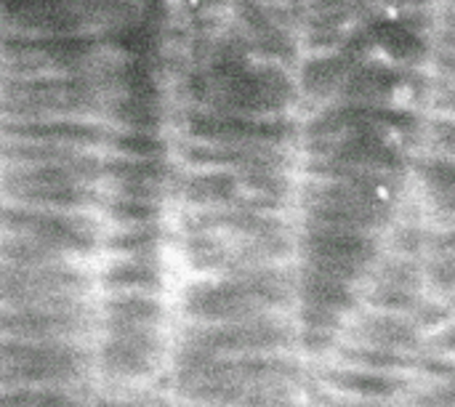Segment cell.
I'll use <instances>...</instances> for the list:
<instances>
[{
    "mask_svg": "<svg viewBox=\"0 0 455 407\" xmlns=\"http://www.w3.org/2000/svg\"><path fill=\"white\" fill-rule=\"evenodd\" d=\"M435 37H443L448 51H455V8H443V13L435 19Z\"/></svg>",
    "mask_w": 455,
    "mask_h": 407,
    "instance_id": "obj_1",
    "label": "cell"
}]
</instances>
